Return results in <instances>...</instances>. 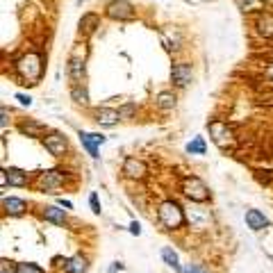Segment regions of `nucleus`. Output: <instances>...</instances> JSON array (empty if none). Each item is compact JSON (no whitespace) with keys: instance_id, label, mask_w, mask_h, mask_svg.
<instances>
[{"instance_id":"32","label":"nucleus","mask_w":273,"mask_h":273,"mask_svg":"<svg viewBox=\"0 0 273 273\" xmlns=\"http://www.w3.org/2000/svg\"><path fill=\"white\" fill-rule=\"evenodd\" d=\"M16 100L21 105H25V107H30V105H32V98H30V96H25V94H16Z\"/></svg>"},{"instance_id":"19","label":"nucleus","mask_w":273,"mask_h":273,"mask_svg":"<svg viewBox=\"0 0 273 273\" xmlns=\"http://www.w3.org/2000/svg\"><path fill=\"white\" fill-rule=\"evenodd\" d=\"M100 25V18H98V14H94V12H89V14H84L82 18H80V32L82 34H94L96 32V28Z\"/></svg>"},{"instance_id":"14","label":"nucleus","mask_w":273,"mask_h":273,"mask_svg":"<svg viewBox=\"0 0 273 273\" xmlns=\"http://www.w3.org/2000/svg\"><path fill=\"white\" fill-rule=\"evenodd\" d=\"M246 223H248L251 230L260 232V230H264V228H269V219H266L260 210H248L246 212Z\"/></svg>"},{"instance_id":"9","label":"nucleus","mask_w":273,"mask_h":273,"mask_svg":"<svg viewBox=\"0 0 273 273\" xmlns=\"http://www.w3.org/2000/svg\"><path fill=\"white\" fill-rule=\"evenodd\" d=\"M123 175L130 180H144L148 175V166L136 157H125L123 162Z\"/></svg>"},{"instance_id":"37","label":"nucleus","mask_w":273,"mask_h":273,"mask_svg":"<svg viewBox=\"0 0 273 273\" xmlns=\"http://www.w3.org/2000/svg\"><path fill=\"white\" fill-rule=\"evenodd\" d=\"M266 75H269V78H273V64H271L269 69H266Z\"/></svg>"},{"instance_id":"30","label":"nucleus","mask_w":273,"mask_h":273,"mask_svg":"<svg viewBox=\"0 0 273 273\" xmlns=\"http://www.w3.org/2000/svg\"><path fill=\"white\" fill-rule=\"evenodd\" d=\"M89 205H91V210H94L96 214H100V203H98V194H91V196H89Z\"/></svg>"},{"instance_id":"13","label":"nucleus","mask_w":273,"mask_h":273,"mask_svg":"<svg viewBox=\"0 0 273 273\" xmlns=\"http://www.w3.org/2000/svg\"><path fill=\"white\" fill-rule=\"evenodd\" d=\"M3 210L7 212L9 216H23L25 210H28V205H25V200L21 198H12V196H3Z\"/></svg>"},{"instance_id":"17","label":"nucleus","mask_w":273,"mask_h":273,"mask_svg":"<svg viewBox=\"0 0 273 273\" xmlns=\"http://www.w3.org/2000/svg\"><path fill=\"white\" fill-rule=\"evenodd\" d=\"M5 175H7V182L12 187H28V173H25L23 169H16V166H9V169H5Z\"/></svg>"},{"instance_id":"22","label":"nucleus","mask_w":273,"mask_h":273,"mask_svg":"<svg viewBox=\"0 0 273 273\" xmlns=\"http://www.w3.org/2000/svg\"><path fill=\"white\" fill-rule=\"evenodd\" d=\"M71 98H73L78 105H87L89 103V91H87V87H84L82 82L73 84V87H71Z\"/></svg>"},{"instance_id":"15","label":"nucleus","mask_w":273,"mask_h":273,"mask_svg":"<svg viewBox=\"0 0 273 273\" xmlns=\"http://www.w3.org/2000/svg\"><path fill=\"white\" fill-rule=\"evenodd\" d=\"M89 271V262L82 255H73L64 262V273H87Z\"/></svg>"},{"instance_id":"20","label":"nucleus","mask_w":273,"mask_h":273,"mask_svg":"<svg viewBox=\"0 0 273 273\" xmlns=\"http://www.w3.org/2000/svg\"><path fill=\"white\" fill-rule=\"evenodd\" d=\"M84 73H87V69H84V59H69V75L75 84L82 82Z\"/></svg>"},{"instance_id":"24","label":"nucleus","mask_w":273,"mask_h":273,"mask_svg":"<svg viewBox=\"0 0 273 273\" xmlns=\"http://www.w3.org/2000/svg\"><path fill=\"white\" fill-rule=\"evenodd\" d=\"M205 150H207V146H205L203 136H196L194 141L187 144V153H191V155H205Z\"/></svg>"},{"instance_id":"18","label":"nucleus","mask_w":273,"mask_h":273,"mask_svg":"<svg viewBox=\"0 0 273 273\" xmlns=\"http://www.w3.org/2000/svg\"><path fill=\"white\" fill-rule=\"evenodd\" d=\"M18 130H21L23 134H28V136H43L46 132H48V128H46L43 123H39V121H34V119L23 121V123L18 125Z\"/></svg>"},{"instance_id":"1","label":"nucleus","mask_w":273,"mask_h":273,"mask_svg":"<svg viewBox=\"0 0 273 273\" xmlns=\"http://www.w3.org/2000/svg\"><path fill=\"white\" fill-rule=\"evenodd\" d=\"M43 59L39 53H25L23 57L16 59V71L18 75L25 80L28 84H37L43 75Z\"/></svg>"},{"instance_id":"23","label":"nucleus","mask_w":273,"mask_h":273,"mask_svg":"<svg viewBox=\"0 0 273 273\" xmlns=\"http://www.w3.org/2000/svg\"><path fill=\"white\" fill-rule=\"evenodd\" d=\"M162 260H164V264H169L171 269L180 271V260H178V253H175L173 248H169V246H164V248H162Z\"/></svg>"},{"instance_id":"38","label":"nucleus","mask_w":273,"mask_h":273,"mask_svg":"<svg viewBox=\"0 0 273 273\" xmlns=\"http://www.w3.org/2000/svg\"><path fill=\"white\" fill-rule=\"evenodd\" d=\"M82 3H84V0H78V5H82Z\"/></svg>"},{"instance_id":"31","label":"nucleus","mask_w":273,"mask_h":273,"mask_svg":"<svg viewBox=\"0 0 273 273\" xmlns=\"http://www.w3.org/2000/svg\"><path fill=\"white\" fill-rule=\"evenodd\" d=\"M185 273H210V271H207V269H203V266H200V264H189V266H187V269H185Z\"/></svg>"},{"instance_id":"7","label":"nucleus","mask_w":273,"mask_h":273,"mask_svg":"<svg viewBox=\"0 0 273 273\" xmlns=\"http://www.w3.org/2000/svg\"><path fill=\"white\" fill-rule=\"evenodd\" d=\"M105 12H107V16L114 18V21H132L134 18L132 3H128V0H112V3H107Z\"/></svg>"},{"instance_id":"29","label":"nucleus","mask_w":273,"mask_h":273,"mask_svg":"<svg viewBox=\"0 0 273 273\" xmlns=\"http://www.w3.org/2000/svg\"><path fill=\"white\" fill-rule=\"evenodd\" d=\"M134 105H123V107L119 109V114H121V119H128V116H132L134 114Z\"/></svg>"},{"instance_id":"10","label":"nucleus","mask_w":273,"mask_h":273,"mask_svg":"<svg viewBox=\"0 0 273 273\" xmlns=\"http://www.w3.org/2000/svg\"><path fill=\"white\" fill-rule=\"evenodd\" d=\"M80 141H82V146L87 148V153L91 157H98V146L105 144L107 141V136L105 134H98V132H84V130H80Z\"/></svg>"},{"instance_id":"33","label":"nucleus","mask_w":273,"mask_h":273,"mask_svg":"<svg viewBox=\"0 0 273 273\" xmlns=\"http://www.w3.org/2000/svg\"><path fill=\"white\" fill-rule=\"evenodd\" d=\"M7 123H9V112H7V107H3V119H0V125H3V128H7Z\"/></svg>"},{"instance_id":"5","label":"nucleus","mask_w":273,"mask_h":273,"mask_svg":"<svg viewBox=\"0 0 273 273\" xmlns=\"http://www.w3.org/2000/svg\"><path fill=\"white\" fill-rule=\"evenodd\" d=\"M41 141H43L46 150H48L53 157H62V155L69 150V139H66V134H64V132H57V130H50V132H46Z\"/></svg>"},{"instance_id":"8","label":"nucleus","mask_w":273,"mask_h":273,"mask_svg":"<svg viewBox=\"0 0 273 273\" xmlns=\"http://www.w3.org/2000/svg\"><path fill=\"white\" fill-rule=\"evenodd\" d=\"M191 78H194V69H191V64L187 62H178L173 64V69H171V80H173L175 87H187V84L191 82Z\"/></svg>"},{"instance_id":"12","label":"nucleus","mask_w":273,"mask_h":273,"mask_svg":"<svg viewBox=\"0 0 273 273\" xmlns=\"http://www.w3.org/2000/svg\"><path fill=\"white\" fill-rule=\"evenodd\" d=\"M41 219L48 221V223H53V225H64V223H66V212H64L62 205H59V207L48 205V207H43Z\"/></svg>"},{"instance_id":"3","label":"nucleus","mask_w":273,"mask_h":273,"mask_svg":"<svg viewBox=\"0 0 273 273\" xmlns=\"http://www.w3.org/2000/svg\"><path fill=\"white\" fill-rule=\"evenodd\" d=\"M180 189L191 203H207V200H210V189H207L205 182L200 178H196V175H187V178H182Z\"/></svg>"},{"instance_id":"35","label":"nucleus","mask_w":273,"mask_h":273,"mask_svg":"<svg viewBox=\"0 0 273 273\" xmlns=\"http://www.w3.org/2000/svg\"><path fill=\"white\" fill-rule=\"evenodd\" d=\"M130 232H132V235H141V225L136 223V221H132V223H130Z\"/></svg>"},{"instance_id":"2","label":"nucleus","mask_w":273,"mask_h":273,"mask_svg":"<svg viewBox=\"0 0 273 273\" xmlns=\"http://www.w3.org/2000/svg\"><path fill=\"white\" fill-rule=\"evenodd\" d=\"M157 219L160 223L166 228V230H180L182 225H185V212H182V207L175 203V200H164V203L160 205L157 210Z\"/></svg>"},{"instance_id":"4","label":"nucleus","mask_w":273,"mask_h":273,"mask_svg":"<svg viewBox=\"0 0 273 273\" xmlns=\"http://www.w3.org/2000/svg\"><path fill=\"white\" fill-rule=\"evenodd\" d=\"M207 130H210V136L221 150H228L235 146V134H232V128L223 121H212L207 123Z\"/></svg>"},{"instance_id":"16","label":"nucleus","mask_w":273,"mask_h":273,"mask_svg":"<svg viewBox=\"0 0 273 273\" xmlns=\"http://www.w3.org/2000/svg\"><path fill=\"white\" fill-rule=\"evenodd\" d=\"M255 28L264 39H271L273 37V14L262 12L260 16H257V21H255Z\"/></svg>"},{"instance_id":"25","label":"nucleus","mask_w":273,"mask_h":273,"mask_svg":"<svg viewBox=\"0 0 273 273\" xmlns=\"http://www.w3.org/2000/svg\"><path fill=\"white\" fill-rule=\"evenodd\" d=\"M235 3L241 12H255V9L264 7V0H235Z\"/></svg>"},{"instance_id":"11","label":"nucleus","mask_w":273,"mask_h":273,"mask_svg":"<svg viewBox=\"0 0 273 273\" xmlns=\"http://www.w3.org/2000/svg\"><path fill=\"white\" fill-rule=\"evenodd\" d=\"M94 121L98 125H105V128H114L121 121V114L119 109H112V107H98L94 112Z\"/></svg>"},{"instance_id":"6","label":"nucleus","mask_w":273,"mask_h":273,"mask_svg":"<svg viewBox=\"0 0 273 273\" xmlns=\"http://www.w3.org/2000/svg\"><path fill=\"white\" fill-rule=\"evenodd\" d=\"M64 185V171H43L37 175V189L43 194H57V189Z\"/></svg>"},{"instance_id":"21","label":"nucleus","mask_w":273,"mask_h":273,"mask_svg":"<svg viewBox=\"0 0 273 273\" xmlns=\"http://www.w3.org/2000/svg\"><path fill=\"white\" fill-rule=\"evenodd\" d=\"M175 94L173 91H160L157 96H155V103H157V107L162 109H173L175 107Z\"/></svg>"},{"instance_id":"26","label":"nucleus","mask_w":273,"mask_h":273,"mask_svg":"<svg viewBox=\"0 0 273 273\" xmlns=\"http://www.w3.org/2000/svg\"><path fill=\"white\" fill-rule=\"evenodd\" d=\"M18 273H43V269L32 262H23V264H18Z\"/></svg>"},{"instance_id":"34","label":"nucleus","mask_w":273,"mask_h":273,"mask_svg":"<svg viewBox=\"0 0 273 273\" xmlns=\"http://www.w3.org/2000/svg\"><path fill=\"white\" fill-rule=\"evenodd\" d=\"M119 271H123V264H121V262H114V264L109 266L107 273H119Z\"/></svg>"},{"instance_id":"36","label":"nucleus","mask_w":273,"mask_h":273,"mask_svg":"<svg viewBox=\"0 0 273 273\" xmlns=\"http://www.w3.org/2000/svg\"><path fill=\"white\" fill-rule=\"evenodd\" d=\"M59 205H62L64 210H73V203H71V200H64V198H59Z\"/></svg>"},{"instance_id":"28","label":"nucleus","mask_w":273,"mask_h":273,"mask_svg":"<svg viewBox=\"0 0 273 273\" xmlns=\"http://www.w3.org/2000/svg\"><path fill=\"white\" fill-rule=\"evenodd\" d=\"M0 273H18V264H14V262H9V260H3L0 262Z\"/></svg>"},{"instance_id":"27","label":"nucleus","mask_w":273,"mask_h":273,"mask_svg":"<svg viewBox=\"0 0 273 273\" xmlns=\"http://www.w3.org/2000/svg\"><path fill=\"white\" fill-rule=\"evenodd\" d=\"M71 59H87V43H78V46H73Z\"/></svg>"}]
</instances>
